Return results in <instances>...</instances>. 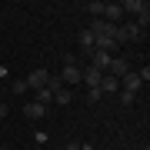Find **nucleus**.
Instances as JSON below:
<instances>
[{"label":"nucleus","instance_id":"f257e3e1","mask_svg":"<svg viewBox=\"0 0 150 150\" xmlns=\"http://www.w3.org/2000/svg\"><path fill=\"white\" fill-rule=\"evenodd\" d=\"M60 83H80V67H77V57H67L64 60V77Z\"/></svg>","mask_w":150,"mask_h":150},{"label":"nucleus","instance_id":"f03ea898","mask_svg":"<svg viewBox=\"0 0 150 150\" xmlns=\"http://www.w3.org/2000/svg\"><path fill=\"white\" fill-rule=\"evenodd\" d=\"M23 80H27V90H40V87H47V80H50V74L43 67H37V70H30L27 77H23Z\"/></svg>","mask_w":150,"mask_h":150},{"label":"nucleus","instance_id":"7ed1b4c3","mask_svg":"<svg viewBox=\"0 0 150 150\" xmlns=\"http://www.w3.org/2000/svg\"><path fill=\"white\" fill-rule=\"evenodd\" d=\"M107 74L117 77V80H120V77H127V74H130V60H127V57H113L110 67H107Z\"/></svg>","mask_w":150,"mask_h":150},{"label":"nucleus","instance_id":"20e7f679","mask_svg":"<svg viewBox=\"0 0 150 150\" xmlns=\"http://www.w3.org/2000/svg\"><path fill=\"white\" fill-rule=\"evenodd\" d=\"M140 87H144V80H140V74H137V70H130L127 77H120V90H127V93H137Z\"/></svg>","mask_w":150,"mask_h":150},{"label":"nucleus","instance_id":"39448f33","mask_svg":"<svg viewBox=\"0 0 150 150\" xmlns=\"http://www.w3.org/2000/svg\"><path fill=\"white\" fill-rule=\"evenodd\" d=\"M103 23H113V27H120V20H123V10H120V4H107L103 7V17H100Z\"/></svg>","mask_w":150,"mask_h":150},{"label":"nucleus","instance_id":"423d86ee","mask_svg":"<svg viewBox=\"0 0 150 150\" xmlns=\"http://www.w3.org/2000/svg\"><path fill=\"white\" fill-rule=\"evenodd\" d=\"M110 54H103V50H90V67H97L100 74H107V67H110Z\"/></svg>","mask_w":150,"mask_h":150},{"label":"nucleus","instance_id":"0eeeda50","mask_svg":"<svg viewBox=\"0 0 150 150\" xmlns=\"http://www.w3.org/2000/svg\"><path fill=\"white\" fill-rule=\"evenodd\" d=\"M100 80H103V74L97 67H87V70H80V83H87V87H100Z\"/></svg>","mask_w":150,"mask_h":150},{"label":"nucleus","instance_id":"6e6552de","mask_svg":"<svg viewBox=\"0 0 150 150\" xmlns=\"http://www.w3.org/2000/svg\"><path fill=\"white\" fill-rule=\"evenodd\" d=\"M97 90H100V93H117V90H120V80H117V77H110V74H103V80H100Z\"/></svg>","mask_w":150,"mask_h":150},{"label":"nucleus","instance_id":"1a4fd4ad","mask_svg":"<svg viewBox=\"0 0 150 150\" xmlns=\"http://www.w3.org/2000/svg\"><path fill=\"white\" fill-rule=\"evenodd\" d=\"M120 10L123 13H140V10H147V4H144V0H123Z\"/></svg>","mask_w":150,"mask_h":150},{"label":"nucleus","instance_id":"9d476101","mask_svg":"<svg viewBox=\"0 0 150 150\" xmlns=\"http://www.w3.org/2000/svg\"><path fill=\"white\" fill-rule=\"evenodd\" d=\"M23 113H27L30 120H40L43 113H47V107H43V103H27V107H23Z\"/></svg>","mask_w":150,"mask_h":150},{"label":"nucleus","instance_id":"9b49d317","mask_svg":"<svg viewBox=\"0 0 150 150\" xmlns=\"http://www.w3.org/2000/svg\"><path fill=\"white\" fill-rule=\"evenodd\" d=\"M103 7H107L103 0H90V4H87V10H90L93 20H100V17H103Z\"/></svg>","mask_w":150,"mask_h":150},{"label":"nucleus","instance_id":"f8f14e48","mask_svg":"<svg viewBox=\"0 0 150 150\" xmlns=\"http://www.w3.org/2000/svg\"><path fill=\"white\" fill-rule=\"evenodd\" d=\"M93 43H97V37H93L90 30H83V33H80V47H83V50H93Z\"/></svg>","mask_w":150,"mask_h":150},{"label":"nucleus","instance_id":"ddd939ff","mask_svg":"<svg viewBox=\"0 0 150 150\" xmlns=\"http://www.w3.org/2000/svg\"><path fill=\"white\" fill-rule=\"evenodd\" d=\"M50 100H54V93H50L47 87H40V90H37V103H43V107H47Z\"/></svg>","mask_w":150,"mask_h":150},{"label":"nucleus","instance_id":"4468645a","mask_svg":"<svg viewBox=\"0 0 150 150\" xmlns=\"http://www.w3.org/2000/svg\"><path fill=\"white\" fill-rule=\"evenodd\" d=\"M54 100L60 103V107H67V103H70V90H64V87H60V90L54 93Z\"/></svg>","mask_w":150,"mask_h":150},{"label":"nucleus","instance_id":"2eb2a0df","mask_svg":"<svg viewBox=\"0 0 150 150\" xmlns=\"http://www.w3.org/2000/svg\"><path fill=\"white\" fill-rule=\"evenodd\" d=\"M147 23H150V7H147V10H140V13H137V27L144 30Z\"/></svg>","mask_w":150,"mask_h":150},{"label":"nucleus","instance_id":"dca6fc26","mask_svg":"<svg viewBox=\"0 0 150 150\" xmlns=\"http://www.w3.org/2000/svg\"><path fill=\"white\" fill-rule=\"evenodd\" d=\"M134 100H137V93H127V90H120V103H123V107H134Z\"/></svg>","mask_w":150,"mask_h":150},{"label":"nucleus","instance_id":"f3484780","mask_svg":"<svg viewBox=\"0 0 150 150\" xmlns=\"http://www.w3.org/2000/svg\"><path fill=\"white\" fill-rule=\"evenodd\" d=\"M100 97H103V93L97 90V87H87V100H90V103H97V100H100Z\"/></svg>","mask_w":150,"mask_h":150},{"label":"nucleus","instance_id":"a211bd4d","mask_svg":"<svg viewBox=\"0 0 150 150\" xmlns=\"http://www.w3.org/2000/svg\"><path fill=\"white\" fill-rule=\"evenodd\" d=\"M60 87H64V83H60V77H50V80H47V90H50V93H57Z\"/></svg>","mask_w":150,"mask_h":150},{"label":"nucleus","instance_id":"6ab92c4d","mask_svg":"<svg viewBox=\"0 0 150 150\" xmlns=\"http://www.w3.org/2000/svg\"><path fill=\"white\" fill-rule=\"evenodd\" d=\"M60 150H83V144H80V140H70V144H64Z\"/></svg>","mask_w":150,"mask_h":150},{"label":"nucleus","instance_id":"aec40b11","mask_svg":"<svg viewBox=\"0 0 150 150\" xmlns=\"http://www.w3.org/2000/svg\"><path fill=\"white\" fill-rule=\"evenodd\" d=\"M13 93H27V80H17L13 83Z\"/></svg>","mask_w":150,"mask_h":150},{"label":"nucleus","instance_id":"412c9836","mask_svg":"<svg viewBox=\"0 0 150 150\" xmlns=\"http://www.w3.org/2000/svg\"><path fill=\"white\" fill-rule=\"evenodd\" d=\"M0 117H7V103H0Z\"/></svg>","mask_w":150,"mask_h":150},{"label":"nucleus","instance_id":"4be33fe9","mask_svg":"<svg viewBox=\"0 0 150 150\" xmlns=\"http://www.w3.org/2000/svg\"><path fill=\"white\" fill-rule=\"evenodd\" d=\"M0 77H7V67H4V64H0Z\"/></svg>","mask_w":150,"mask_h":150},{"label":"nucleus","instance_id":"5701e85b","mask_svg":"<svg viewBox=\"0 0 150 150\" xmlns=\"http://www.w3.org/2000/svg\"><path fill=\"white\" fill-rule=\"evenodd\" d=\"M0 103H4V97H0Z\"/></svg>","mask_w":150,"mask_h":150}]
</instances>
